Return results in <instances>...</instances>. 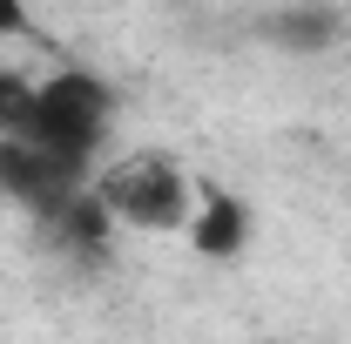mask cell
<instances>
[{
    "mask_svg": "<svg viewBox=\"0 0 351 344\" xmlns=\"http://www.w3.org/2000/svg\"><path fill=\"white\" fill-rule=\"evenodd\" d=\"M263 34H270L277 47L311 54V47L338 41V14H331V7H284V14H270V21H263Z\"/></svg>",
    "mask_w": 351,
    "mask_h": 344,
    "instance_id": "obj_6",
    "label": "cell"
},
{
    "mask_svg": "<svg viewBox=\"0 0 351 344\" xmlns=\"http://www.w3.org/2000/svg\"><path fill=\"white\" fill-rule=\"evenodd\" d=\"M196 175L182 169L162 149H135L122 162H101L95 169V196L101 210L115 216L122 230H149V236H176L189 230V210H196Z\"/></svg>",
    "mask_w": 351,
    "mask_h": 344,
    "instance_id": "obj_1",
    "label": "cell"
},
{
    "mask_svg": "<svg viewBox=\"0 0 351 344\" xmlns=\"http://www.w3.org/2000/svg\"><path fill=\"white\" fill-rule=\"evenodd\" d=\"M182 236L196 243V257H210V263L243 257V243H250V203L230 196V189H196V210H189Z\"/></svg>",
    "mask_w": 351,
    "mask_h": 344,
    "instance_id": "obj_4",
    "label": "cell"
},
{
    "mask_svg": "<svg viewBox=\"0 0 351 344\" xmlns=\"http://www.w3.org/2000/svg\"><path fill=\"white\" fill-rule=\"evenodd\" d=\"M47 230H54V243H61V250L101 257V250H108V230H115V216L101 210V196H95V182H88L75 203H61V210L47 216Z\"/></svg>",
    "mask_w": 351,
    "mask_h": 344,
    "instance_id": "obj_5",
    "label": "cell"
},
{
    "mask_svg": "<svg viewBox=\"0 0 351 344\" xmlns=\"http://www.w3.org/2000/svg\"><path fill=\"white\" fill-rule=\"evenodd\" d=\"M21 34H34V7L27 0H0V41H21Z\"/></svg>",
    "mask_w": 351,
    "mask_h": 344,
    "instance_id": "obj_8",
    "label": "cell"
},
{
    "mask_svg": "<svg viewBox=\"0 0 351 344\" xmlns=\"http://www.w3.org/2000/svg\"><path fill=\"white\" fill-rule=\"evenodd\" d=\"M34 115H41V82L21 68H0V142L34 135Z\"/></svg>",
    "mask_w": 351,
    "mask_h": 344,
    "instance_id": "obj_7",
    "label": "cell"
},
{
    "mask_svg": "<svg viewBox=\"0 0 351 344\" xmlns=\"http://www.w3.org/2000/svg\"><path fill=\"white\" fill-rule=\"evenodd\" d=\"M108 129H115V95H108L101 75L61 68V75L41 82V115H34V135L27 142H47V149H61L75 162H95L101 142H108Z\"/></svg>",
    "mask_w": 351,
    "mask_h": 344,
    "instance_id": "obj_2",
    "label": "cell"
},
{
    "mask_svg": "<svg viewBox=\"0 0 351 344\" xmlns=\"http://www.w3.org/2000/svg\"><path fill=\"white\" fill-rule=\"evenodd\" d=\"M88 182H95V162H75V156H61V149H47V142H0V196H14L21 210L47 216L61 210V203H75Z\"/></svg>",
    "mask_w": 351,
    "mask_h": 344,
    "instance_id": "obj_3",
    "label": "cell"
}]
</instances>
